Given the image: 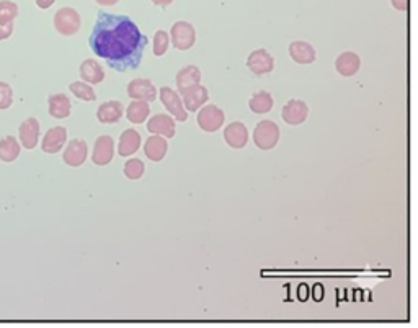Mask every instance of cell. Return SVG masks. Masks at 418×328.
I'll list each match as a JSON object with an SVG mask.
<instances>
[{
  "instance_id": "cell-26",
  "label": "cell",
  "mask_w": 418,
  "mask_h": 328,
  "mask_svg": "<svg viewBox=\"0 0 418 328\" xmlns=\"http://www.w3.org/2000/svg\"><path fill=\"white\" fill-rule=\"evenodd\" d=\"M20 155V144L13 136H7L0 140V160L4 162H13Z\"/></svg>"
},
{
  "instance_id": "cell-7",
  "label": "cell",
  "mask_w": 418,
  "mask_h": 328,
  "mask_svg": "<svg viewBox=\"0 0 418 328\" xmlns=\"http://www.w3.org/2000/svg\"><path fill=\"white\" fill-rule=\"evenodd\" d=\"M160 100H162L164 107L167 108L172 116L177 121H181V123H185L186 119H188V114H186L185 107H183V102H181L178 93L174 92L170 87H162L160 88Z\"/></svg>"
},
{
  "instance_id": "cell-31",
  "label": "cell",
  "mask_w": 418,
  "mask_h": 328,
  "mask_svg": "<svg viewBox=\"0 0 418 328\" xmlns=\"http://www.w3.org/2000/svg\"><path fill=\"white\" fill-rule=\"evenodd\" d=\"M169 44H170V37L167 32L160 29V32L154 34V54L157 55V58L167 53Z\"/></svg>"
},
{
  "instance_id": "cell-4",
  "label": "cell",
  "mask_w": 418,
  "mask_h": 328,
  "mask_svg": "<svg viewBox=\"0 0 418 328\" xmlns=\"http://www.w3.org/2000/svg\"><path fill=\"white\" fill-rule=\"evenodd\" d=\"M224 111L216 105H204L198 113V126L206 133H216L221 129V126L224 124Z\"/></svg>"
},
{
  "instance_id": "cell-18",
  "label": "cell",
  "mask_w": 418,
  "mask_h": 328,
  "mask_svg": "<svg viewBox=\"0 0 418 328\" xmlns=\"http://www.w3.org/2000/svg\"><path fill=\"white\" fill-rule=\"evenodd\" d=\"M141 147V136L136 129H126L119 138L118 152L121 157H129L136 154Z\"/></svg>"
},
{
  "instance_id": "cell-3",
  "label": "cell",
  "mask_w": 418,
  "mask_h": 328,
  "mask_svg": "<svg viewBox=\"0 0 418 328\" xmlns=\"http://www.w3.org/2000/svg\"><path fill=\"white\" fill-rule=\"evenodd\" d=\"M80 25H82V20H80L79 12L70 7L60 8L54 15V27L64 37H72V34L77 33Z\"/></svg>"
},
{
  "instance_id": "cell-14",
  "label": "cell",
  "mask_w": 418,
  "mask_h": 328,
  "mask_svg": "<svg viewBox=\"0 0 418 328\" xmlns=\"http://www.w3.org/2000/svg\"><path fill=\"white\" fill-rule=\"evenodd\" d=\"M149 133L162 136V138H174L175 136V121L169 114H155L148 123Z\"/></svg>"
},
{
  "instance_id": "cell-16",
  "label": "cell",
  "mask_w": 418,
  "mask_h": 328,
  "mask_svg": "<svg viewBox=\"0 0 418 328\" xmlns=\"http://www.w3.org/2000/svg\"><path fill=\"white\" fill-rule=\"evenodd\" d=\"M39 139V123L37 118H28L20 126V140L25 149H34Z\"/></svg>"
},
{
  "instance_id": "cell-32",
  "label": "cell",
  "mask_w": 418,
  "mask_h": 328,
  "mask_svg": "<svg viewBox=\"0 0 418 328\" xmlns=\"http://www.w3.org/2000/svg\"><path fill=\"white\" fill-rule=\"evenodd\" d=\"M13 103V92L8 84L0 82V110H7Z\"/></svg>"
},
{
  "instance_id": "cell-10",
  "label": "cell",
  "mask_w": 418,
  "mask_h": 328,
  "mask_svg": "<svg viewBox=\"0 0 418 328\" xmlns=\"http://www.w3.org/2000/svg\"><path fill=\"white\" fill-rule=\"evenodd\" d=\"M181 97H183L185 110L198 111L200 107H203V105L208 102L209 93H208V90H206V87L198 84V85H193V87L183 90V92H181Z\"/></svg>"
},
{
  "instance_id": "cell-22",
  "label": "cell",
  "mask_w": 418,
  "mask_h": 328,
  "mask_svg": "<svg viewBox=\"0 0 418 328\" xmlns=\"http://www.w3.org/2000/svg\"><path fill=\"white\" fill-rule=\"evenodd\" d=\"M123 116V105L119 102H105L103 105H100V108L97 111V118L100 123L103 124H113L118 123Z\"/></svg>"
},
{
  "instance_id": "cell-8",
  "label": "cell",
  "mask_w": 418,
  "mask_h": 328,
  "mask_svg": "<svg viewBox=\"0 0 418 328\" xmlns=\"http://www.w3.org/2000/svg\"><path fill=\"white\" fill-rule=\"evenodd\" d=\"M247 67H249L255 75L270 74L275 69V59L271 58L268 51L265 49H256L247 59Z\"/></svg>"
},
{
  "instance_id": "cell-30",
  "label": "cell",
  "mask_w": 418,
  "mask_h": 328,
  "mask_svg": "<svg viewBox=\"0 0 418 328\" xmlns=\"http://www.w3.org/2000/svg\"><path fill=\"white\" fill-rule=\"evenodd\" d=\"M18 15V5L10 2V0H2L0 2V22L7 23L13 22Z\"/></svg>"
},
{
  "instance_id": "cell-12",
  "label": "cell",
  "mask_w": 418,
  "mask_h": 328,
  "mask_svg": "<svg viewBox=\"0 0 418 328\" xmlns=\"http://www.w3.org/2000/svg\"><path fill=\"white\" fill-rule=\"evenodd\" d=\"M87 143L80 139H74L67 144V149L64 152V162L69 166H80L87 160Z\"/></svg>"
},
{
  "instance_id": "cell-11",
  "label": "cell",
  "mask_w": 418,
  "mask_h": 328,
  "mask_svg": "<svg viewBox=\"0 0 418 328\" xmlns=\"http://www.w3.org/2000/svg\"><path fill=\"white\" fill-rule=\"evenodd\" d=\"M113 152H115V143L110 136H100L95 143V149H93V164L95 165H108L113 159Z\"/></svg>"
},
{
  "instance_id": "cell-37",
  "label": "cell",
  "mask_w": 418,
  "mask_h": 328,
  "mask_svg": "<svg viewBox=\"0 0 418 328\" xmlns=\"http://www.w3.org/2000/svg\"><path fill=\"white\" fill-rule=\"evenodd\" d=\"M152 2L155 5H160V7H167V5H170L174 2V0H152Z\"/></svg>"
},
{
  "instance_id": "cell-25",
  "label": "cell",
  "mask_w": 418,
  "mask_h": 328,
  "mask_svg": "<svg viewBox=\"0 0 418 328\" xmlns=\"http://www.w3.org/2000/svg\"><path fill=\"white\" fill-rule=\"evenodd\" d=\"M249 107L256 114H265L273 108V97H271L268 92L261 90V92H256L254 97L250 98Z\"/></svg>"
},
{
  "instance_id": "cell-24",
  "label": "cell",
  "mask_w": 418,
  "mask_h": 328,
  "mask_svg": "<svg viewBox=\"0 0 418 328\" xmlns=\"http://www.w3.org/2000/svg\"><path fill=\"white\" fill-rule=\"evenodd\" d=\"M201 80V72L196 65H186L177 74V87L178 92L181 93L183 90L193 87V85H198Z\"/></svg>"
},
{
  "instance_id": "cell-35",
  "label": "cell",
  "mask_w": 418,
  "mask_h": 328,
  "mask_svg": "<svg viewBox=\"0 0 418 328\" xmlns=\"http://www.w3.org/2000/svg\"><path fill=\"white\" fill-rule=\"evenodd\" d=\"M56 2V0H37V5L39 8H43V10H46V8H49V7H53V4Z\"/></svg>"
},
{
  "instance_id": "cell-5",
  "label": "cell",
  "mask_w": 418,
  "mask_h": 328,
  "mask_svg": "<svg viewBox=\"0 0 418 328\" xmlns=\"http://www.w3.org/2000/svg\"><path fill=\"white\" fill-rule=\"evenodd\" d=\"M196 41V32L190 23L177 22L172 27V44L178 51H188Z\"/></svg>"
},
{
  "instance_id": "cell-27",
  "label": "cell",
  "mask_w": 418,
  "mask_h": 328,
  "mask_svg": "<svg viewBox=\"0 0 418 328\" xmlns=\"http://www.w3.org/2000/svg\"><path fill=\"white\" fill-rule=\"evenodd\" d=\"M149 113H150V107L148 105V102H141V100H134V102L128 107V110H126V116H128V119L134 124L144 123Z\"/></svg>"
},
{
  "instance_id": "cell-6",
  "label": "cell",
  "mask_w": 418,
  "mask_h": 328,
  "mask_svg": "<svg viewBox=\"0 0 418 328\" xmlns=\"http://www.w3.org/2000/svg\"><path fill=\"white\" fill-rule=\"evenodd\" d=\"M128 95L133 100H141V102H154L157 98V88L148 79H134L128 85Z\"/></svg>"
},
{
  "instance_id": "cell-15",
  "label": "cell",
  "mask_w": 418,
  "mask_h": 328,
  "mask_svg": "<svg viewBox=\"0 0 418 328\" xmlns=\"http://www.w3.org/2000/svg\"><path fill=\"white\" fill-rule=\"evenodd\" d=\"M224 139L233 149H244L247 140H249V131H247L245 124L242 123H230L228 128L224 129Z\"/></svg>"
},
{
  "instance_id": "cell-19",
  "label": "cell",
  "mask_w": 418,
  "mask_h": 328,
  "mask_svg": "<svg viewBox=\"0 0 418 328\" xmlns=\"http://www.w3.org/2000/svg\"><path fill=\"white\" fill-rule=\"evenodd\" d=\"M360 65H361V60L358 55L350 51L340 54L335 63L337 72L344 75V77H351V75H355L360 70Z\"/></svg>"
},
{
  "instance_id": "cell-33",
  "label": "cell",
  "mask_w": 418,
  "mask_h": 328,
  "mask_svg": "<svg viewBox=\"0 0 418 328\" xmlns=\"http://www.w3.org/2000/svg\"><path fill=\"white\" fill-rule=\"evenodd\" d=\"M12 33H13V23L12 22H7V23L0 22V41H2V39H7V38L12 37Z\"/></svg>"
},
{
  "instance_id": "cell-21",
  "label": "cell",
  "mask_w": 418,
  "mask_h": 328,
  "mask_svg": "<svg viewBox=\"0 0 418 328\" xmlns=\"http://www.w3.org/2000/svg\"><path fill=\"white\" fill-rule=\"evenodd\" d=\"M289 55L298 64H312L315 60V49L306 41H293L289 44Z\"/></svg>"
},
{
  "instance_id": "cell-29",
  "label": "cell",
  "mask_w": 418,
  "mask_h": 328,
  "mask_svg": "<svg viewBox=\"0 0 418 328\" xmlns=\"http://www.w3.org/2000/svg\"><path fill=\"white\" fill-rule=\"evenodd\" d=\"M145 166L144 162L139 159H131L124 164V175L128 176L129 180H139L141 176L144 175Z\"/></svg>"
},
{
  "instance_id": "cell-1",
  "label": "cell",
  "mask_w": 418,
  "mask_h": 328,
  "mask_svg": "<svg viewBox=\"0 0 418 328\" xmlns=\"http://www.w3.org/2000/svg\"><path fill=\"white\" fill-rule=\"evenodd\" d=\"M145 46L148 37L141 33L138 25L129 17L98 12L90 34V48L115 70L124 72L128 69H138Z\"/></svg>"
},
{
  "instance_id": "cell-17",
  "label": "cell",
  "mask_w": 418,
  "mask_h": 328,
  "mask_svg": "<svg viewBox=\"0 0 418 328\" xmlns=\"http://www.w3.org/2000/svg\"><path fill=\"white\" fill-rule=\"evenodd\" d=\"M167 149H169V144L165 138L162 136H150V138L145 140V145H144V152H145V157L149 160H152V162H160L165 157V154H167Z\"/></svg>"
},
{
  "instance_id": "cell-34",
  "label": "cell",
  "mask_w": 418,
  "mask_h": 328,
  "mask_svg": "<svg viewBox=\"0 0 418 328\" xmlns=\"http://www.w3.org/2000/svg\"><path fill=\"white\" fill-rule=\"evenodd\" d=\"M392 7L400 10V12H405L410 7V0H391Z\"/></svg>"
},
{
  "instance_id": "cell-9",
  "label": "cell",
  "mask_w": 418,
  "mask_h": 328,
  "mask_svg": "<svg viewBox=\"0 0 418 328\" xmlns=\"http://www.w3.org/2000/svg\"><path fill=\"white\" fill-rule=\"evenodd\" d=\"M309 114V108L302 100H289L283 108V119L286 124L298 126L302 124L307 119Z\"/></svg>"
},
{
  "instance_id": "cell-28",
  "label": "cell",
  "mask_w": 418,
  "mask_h": 328,
  "mask_svg": "<svg viewBox=\"0 0 418 328\" xmlns=\"http://www.w3.org/2000/svg\"><path fill=\"white\" fill-rule=\"evenodd\" d=\"M70 92H72L79 100H84V102H95L97 100V95H95L93 88L90 87L87 82H74L70 84Z\"/></svg>"
},
{
  "instance_id": "cell-23",
  "label": "cell",
  "mask_w": 418,
  "mask_h": 328,
  "mask_svg": "<svg viewBox=\"0 0 418 328\" xmlns=\"http://www.w3.org/2000/svg\"><path fill=\"white\" fill-rule=\"evenodd\" d=\"M70 100L67 95L56 93L49 97V114L56 119H64L70 114Z\"/></svg>"
},
{
  "instance_id": "cell-20",
  "label": "cell",
  "mask_w": 418,
  "mask_h": 328,
  "mask_svg": "<svg viewBox=\"0 0 418 328\" xmlns=\"http://www.w3.org/2000/svg\"><path fill=\"white\" fill-rule=\"evenodd\" d=\"M80 77L84 79V82L95 85V84L103 82L105 70L102 65L97 63V60L85 59L84 63L80 64Z\"/></svg>"
},
{
  "instance_id": "cell-36",
  "label": "cell",
  "mask_w": 418,
  "mask_h": 328,
  "mask_svg": "<svg viewBox=\"0 0 418 328\" xmlns=\"http://www.w3.org/2000/svg\"><path fill=\"white\" fill-rule=\"evenodd\" d=\"M95 2L100 4V5H107V7H112V5L117 4L118 0H95Z\"/></svg>"
},
{
  "instance_id": "cell-2",
  "label": "cell",
  "mask_w": 418,
  "mask_h": 328,
  "mask_svg": "<svg viewBox=\"0 0 418 328\" xmlns=\"http://www.w3.org/2000/svg\"><path fill=\"white\" fill-rule=\"evenodd\" d=\"M280 140V128L273 121H261L254 131V143L261 150L273 149Z\"/></svg>"
},
{
  "instance_id": "cell-13",
  "label": "cell",
  "mask_w": 418,
  "mask_h": 328,
  "mask_svg": "<svg viewBox=\"0 0 418 328\" xmlns=\"http://www.w3.org/2000/svg\"><path fill=\"white\" fill-rule=\"evenodd\" d=\"M65 140H67V131L63 126H56V128L49 129L44 136L41 147L46 154H58L64 147Z\"/></svg>"
}]
</instances>
